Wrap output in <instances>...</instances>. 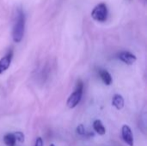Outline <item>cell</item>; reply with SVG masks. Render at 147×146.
I'll use <instances>...</instances> for the list:
<instances>
[{
  "label": "cell",
  "instance_id": "6da1fadb",
  "mask_svg": "<svg viewBox=\"0 0 147 146\" xmlns=\"http://www.w3.org/2000/svg\"><path fill=\"white\" fill-rule=\"evenodd\" d=\"M25 14L22 11V9H18L16 17V22L13 27V31H12V37L13 40L16 43H19L24 35V30H25Z\"/></svg>",
  "mask_w": 147,
  "mask_h": 146
},
{
  "label": "cell",
  "instance_id": "7a4b0ae2",
  "mask_svg": "<svg viewBox=\"0 0 147 146\" xmlns=\"http://www.w3.org/2000/svg\"><path fill=\"white\" fill-rule=\"evenodd\" d=\"M83 90H84V83L81 80H79L75 87L74 92L69 96L66 104L69 108H74L78 106V104L80 102L83 96Z\"/></svg>",
  "mask_w": 147,
  "mask_h": 146
},
{
  "label": "cell",
  "instance_id": "3957f363",
  "mask_svg": "<svg viewBox=\"0 0 147 146\" xmlns=\"http://www.w3.org/2000/svg\"><path fill=\"white\" fill-rule=\"evenodd\" d=\"M109 15L108 7L105 3H99L97 4L91 12L92 18L99 22H103L107 20Z\"/></svg>",
  "mask_w": 147,
  "mask_h": 146
},
{
  "label": "cell",
  "instance_id": "277c9868",
  "mask_svg": "<svg viewBox=\"0 0 147 146\" xmlns=\"http://www.w3.org/2000/svg\"><path fill=\"white\" fill-rule=\"evenodd\" d=\"M121 134H122V138L123 140L125 141V143L129 146H134V135L132 133V130L130 128L129 126L127 125H124L121 128Z\"/></svg>",
  "mask_w": 147,
  "mask_h": 146
},
{
  "label": "cell",
  "instance_id": "5b68a950",
  "mask_svg": "<svg viewBox=\"0 0 147 146\" xmlns=\"http://www.w3.org/2000/svg\"><path fill=\"white\" fill-rule=\"evenodd\" d=\"M118 58L120 59V60H121L122 62H124L125 64H127L128 65H134L137 60V58L134 54H133L130 52H127V51L120 52L118 55Z\"/></svg>",
  "mask_w": 147,
  "mask_h": 146
},
{
  "label": "cell",
  "instance_id": "8992f818",
  "mask_svg": "<svg viewBox=\"0 0 147 146\" xmlns=\"http://www.w3.org/2000/svg\"><path fill=\"white\" fill-rule=\"evenodd\" d=\"M12 52H9V53H7L4 57H3L0 59V74L3 73L10 65L11 63V59H12Z\"/></svg>",
  "mask_w": 147,
  "mask_h": 146
},
{
  "label": "cell",
  "instance_id": "52a82bcc",
  "mask_svg": "<svg viewBox=\"0 0 147 146\" xmlns=\"http://www.w3.org/2000/svg\"><path fill=\"white\" fill-rule=\"evenodd\" d=\"M124 103H125L124 99H123V97H122L121 95L116 94V95H115V96H113V99H112V105H113L116 109H118V110L122 109L123 107H124Z\"/></svg>",
  "mask_w": 147,
  "mask_h": 146
},
{
  "label": "cell",
  "instance_id": "ba28073f",
  "mask_svg": "<svg viewBox=\"0 0 147 146\" xmlns=\"http://www.w3.org/2000/svg\"><path fill=\"white\" fill-rule=\"evenodd\" d=\"M93 128H94V131L99 135H104L106 133V129L102 122L100 120H96L93 122Z\"/></svg>",
  "mask_w": 147,
  "mask_h": 146
},
{
  "label": "cell",
  "instance_id": "9c48e42d",
  "mask_svg": "<svg viewBox=\"0 0 147 146\" xmlns=\"http://www.w3.org/2000/svg\"><path fill=\"white\" fill-rule=\"evenodd\" d=\"M99 75H100L101 79L102 80V82L106 85H110L112 83L113 79H112V77H111L110 73L108 71H106V70H101L99 71Z\"/></svg>",
  "mask_w": 147,
  "mask_h": 146
},
{
  "label": "cell",
  "instance_id": "30bf717a",
  "mask_svg": "<svg viewBox=\"0 0 147 146\" xmlns=\"http://www.w3.org/2000/svg\"><path fill=\"white\" fill-rule=\"evenodd\" d=\"M3 142L7 146H15L16 139L13 133H7L3 137Z\"/></svg>",
  "mask_w": 147,
  "mask_h": 146
},
{
  "label": "cell",
  "instance_id": "8fae6325",
  "mask_svg": "<svg viewBox=\"0 0 147 146\" xmlns=\"http://www.w3.org/2000/svg\"><path fill=\"white\" fill-rule=\"evenodd\" d=\"M13 134H14V136H15V138H16V139L17 141H19L20 143L24 142V134H23L22 133H21V132H16V133H13Z\"/></svg>",
  "mask_w": 147,
  "mask_h": 146
},
{
  "label": "cell",
  "instance_id": "7c38bea8",
  "mask_svg": "<svg viewBox=\"0 0 147 146\" xmlns=\"http://www.w3.org/2000/svg\"><path fill=\"white\" fill-rule=\"evenodd\" d=\"M77 133L79 134V135H84L85 134V129L84 127V125H79L78 127H77Z\"/></svg>",
  "mask_w": 147,
  "mask_h": 146
},
{
  "label": "cell",
  "instance_id": "4fadbf2b",
  "mask_svg": "<svg viewBox=\"0 0 147 146\" xmlns=\"http://www.w3.org/2000/svg\"><path fill=\"white\" fill-rule=\"evenodd\" d=\"M34 146H43V140L40 137H38L35 140Z\"/></svg>",
  "mask_w": 147,
  "mask_h": 146
},
{
  "label": "cell",
  "instance_id": "5bb4252c",
  "mask_svg": "<svg viewBox=\"0 0 147 146\" xmlns=\"http://www.w3.org/2000/svg\"><path fill=\"white\" fill-rule=\"evenodd\" d=\"M50 146H55V145H54L53 144H51V145H50Z\"/></svg>",
  "mask_w": 147,
  "mask_h": 146
}]
</instances>
